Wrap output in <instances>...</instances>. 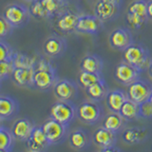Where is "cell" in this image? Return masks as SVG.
<instances>
[{"instance_id":"obj_1","label":"cell","mask_w":152,"mask_h":152,"mask_svg":"<svg viewBox=\"0 0 152 152\" xmlns=\"http://www.w3.org/2000/svg\"><path fill=\"white\" fill-rule=\"evenodd\" d=\"M122 58L126 63L133 66L140 71L147 70L151 62L148 50L144 46L133 43L123 50Z\"/></svg>"},{"instance_id":"obj_2","label":"cell","mask_w":152,"mask_h":152,"mask_svg":"<svg viewBox=\"0 0 152 152\" xmlns=\"http://www.w3.org/2000/svg\"><path fill=\"white\" fill-rule=\"evenodd\" d=\"M3 16L13 28H22L30 21L31 12L28 8L22 4H10L4 9Z\"/></svg>"},{"instance_id":"obj_3","label":"cell","mask_w":152,"mask_h":152,"mask_svg":"<svg viewBox=\"0 0 152 152\" xmlns=\"http://www.w3.org/2000/svg\"><path fill=\"white\" fill-rule=\"evenodd\" d=\"M102 115V108L97 101H86L81 103L76 107V116L79 120L86 125L96 124Z\"/></svg>"},{"instance_id":"obj_4","label":"cell","mask_w":152,"mask_h":152,"mask_svg":"<svg viewBox=\"0 0 152 152\" xmlns=\"http://www.w3.org/2000/svg\"><path fill=\"white\" fill-rule=\"evenodd\" d=\"M50 118L69 126L76 115V107L71 101L58 100L50 108Z\"/></svg>"},{"instance_id":"obj_5","label":"cell","mask_w":152,"mask_h":152,"mask_svg":"<svg viewBox=\"0 0 152 152\" xmlns=\"http://www.w3.org/2000/svg\"><path fill=\"white\" fill-rule=\"evenodd\" d=\"M50 145H57L63 142L68 135V126L64 124L50 118L41 126Z\"/></svg>"},{"instance_id":"obj_6","label":"cell","mask_w":152,"mask_h":152,"mask_svg":"<svg viewBox=\"0 0 152 152\" xmlns=\"http://www.w3.org/2000/svg\"><path fill=\"white\" fill-rule=\"evenodd\" d=\"M151 91L152 86L146 81L139 78L127 86L126 95L131 101L140 104L148 99Z\"/></svg>"},{"instance_id":"obj_7","label":"cell","mask_w":152,"mask_h":152,"mask_svg":"<svg viewBox=\"0 0 152 152\" xmlns=\"http://www.w3.org/2000/svg\"><path fill=\"white\" fill-rule=\"evenodd\" d=\"M79 14L71 10L66 9L62 12L59 15L55 17L54 28L56 31L61 33L69 34L75 31L76 25H77Z\"/></svg>"},{"instance_id":"obj_8","label":"cell","mask_w":152,"mask_h":152,"mask_svg":"<svg viewBox=\"0 0 152 152\" xmlns=\"http://www.w3.org/2000/svg\"><path fill=\"white\" fill-rule=\"evenodd\" d=\"M141 71L133 66L126 63L125 61L119 63L114 69V78L118 83L124 86H128L140 78Z\"/></svg>"},{"instance_id":"obj_9","label":"cell","mask_w":152,"mask_h":152,"mask_svg":"<svg viewBox=\"0 0 152 152\" xmlns=\"http://www.w3.org/2000/svg\"><path fill=\"white\" fill-rule=\"evenodd\" d=\"M103 28V21L96 15L83 14L79 15L75 31L87 34H97Z\"/></svg>"},{"instance_id":"obj_10","label":"cell","mask_w":152,"mask_h":152,"mask_svg":"<svg viewBox=\"0 0 152 152\" xmlns=\"http://www.w3.org/2000/svg\"><path fill=\"white\" fill-rule=\"evenodd\" d=\"M77 85L71 80H58L53 86L54 96L62 101H72L77 96Z\"/></svg>"},{"instance_id":"obj_11","label":"cell","mask_w":152,"mask_h":152,"mask_svg":"<svg viewBox=\"0 0 152 152\" xmlns=\"http://www.w3.org/2000/svg\"><path fill=\"white\" fill-rule=\"evenodd\" d=\"M26 147L31 152H41L47 149L50 145L42 126H35L31 136L25 141Z\"/></svg>"},{"instance_id":"obj_12","label":"cell","mask_w":152,"mask_h":152,"mask_svg":"<svg viewBox=\"0 0 152 152\" xmlns=\"http://www.w3.org/2000/svg\"><path fill=\"white\" fill-rule=\"evenodd\" d=\"M58 81L57 70L34 69L33 74V86L34 88L45 91L50 88H53L54 84Z\"/></svg>"},{"instance_id":"obj_13","label":"cell","mask_w":152,"mask_h":152,"mask_svg":"<svg viewBox=\"0 0 152 152\" xmlns=\"http://www.w3.org/2000/svg\"><path fill=\"white\" fill-rule=\"evenodd\" d=\"M108 41L112 49L123 51L132 44L133 38L130 31H128L127 28H118L110 33Z\"/></svg>"},{"instance_id":"obj_14","label":"cell","mask_w":152,"mask_h":152,"mask_svg":"<svg viewBox=\"0 0 152 152\" xmlns=\"http://www.w3.org/2000/svg\"><path fill=\"white\" fill-rule=\"evenodd\" d=\"M66 49L65 39L58 35H50L45 40L43 44V51L46 56L50 58H57L64 54Z\"/></svg>"},{"instance_id":"obj_15","label":"cell","mask_w":152,"mask_h":152,"mask_svg":"<svg viewBox=\"0 0 152 152\" xmlns=\"http://www.w3.org/2000/svg\"><path fill=\"white\" fill-rule=\"evenodd\" d=\"M34 66H15L11 78L21 88H34L33 86Z\"/></svg>"},{"instance_id":"obj_16","label":"cell","mask_w":152,"mask_h":152,"mask_svg":"<svg viewBox=\"0 0 152 152\" xmlns=\"http://www.w3.org/2000/svg\"><path fill=\"white\" fill-rule=\"evenodd\" d=\"M34 127V124L31 120L27 118H20L12 124L11 131L15 140L25 142L31 136Z\"/></svg>"},{"instance_id":"obj_17","label":"cell","mask_w":152,"mask_h":152,"mask_svg":"<svg viewBox=\"0 0 152 152\" xmlns=\"http://www.w3.org/2000/svg\"><path fill=\"white\" fill-rule=\"evenodd\" d=\"M119 5L104 0H98L94 6V14L104 22L115 17L119 12Z\"/></svg>"},{"instance_id":"obj_18","label":"cell","mask_w":152,"mask_h":152,"mask_svg":"<svg viewBox=\"0 0 152 152\" xmlns=\"http://www.w3.org/2000/svg\"><path fill=\"white\" fill-rule=\"evenodd\" d=\"M92 141L97 146L104 148V147L114 145L117 142L116 133L107 129L104 126L97 128L93 133Z\"/></svg>"},{"instance_id":"obj_19","label":"cell","mask_w":152,"mask_h":152,"mask_svg":"<svg viewBox=\"0 0 152 152\" xmlns=\"http://www.w3.org/2000/svg\"><path fill=\"white\" fill-rule=\"evenodd\" d=\"M127 100V95L122 89H114L108 91L106 96L107 106L111 112H119L120 108Z\"/></svg>"},{"instance_id":"obj_20","label":"cell","mask_w":152,"mask_h":152,"mask_svg":"<svg viewBox=\"0 0 152 152\" xmlns=\"http://www.w3.org/2000/svg\"><path fill=\"white\" fill-rule=\"evenodd\" d=\"M19 104L16 100L8 96H0V119H11L16 115Z\"/></svg>"},{"instance_id":"obj_21","label":"cell","mask_w":152,"mask_h":152,"mask_svg":"<svg viewBox=\"0 0 152 152\" xmlns=\"http://www.w3.org/2000/svg\"><path fill=\"white\" fill-rule=\"evenodd\" d=\"M69 145L75 150H84L89 145L90 139L89 136L85 130L78 128L69 135Z\"/></svg>"},{"instance_id":"obj_22","label":"cell","mask_w":152,"mask_h":152,"mask_svg":"<svg viewBox=\"0 0 152 152\" xmlns=\"http://www.w3.org/2000/svg\"><path fill=\"white\" fill-rule=\"evenodd\" d=\"M86 94L87 96L93 101H101L104 98H106L108 90V87L104 79H101L97 81L96 83L92 84L91 86H89L88 88L85 89Z\"/></svg>"},{"instance_id":"obj_23","label":"cell","mask_w":152,"mask_h":152,"mask_svg":"<svg viewBox=\"0 0 152 152\" xmlns=\"http://www.w3.org/2000/svg\"><path fill=\"white\" fill-rule=\"evenodd\" d=\"M79 66L81 70L101 73L103 69V60L98 55L88 54L81 59Z\"/></svg>"},{"instance_id":"obj_24","label":"cell","mask_w":152,"mask_h":152,"mask_svg":"<svg viewBox=\"0 0 152 152\" xmlns=\"http://www.w3.org/2000/svg\"><path fill=\"white\" fill-rule=\"evenodd\" d=\"M148 133L145 128L142 127H130L123 133V140L127 145H136L145 141Z\"/></svg>"},{"instance_id":"obj_25","label":"cell","mask_w":152,"mask_h":152,"mask_svg":"<svg viewBox=\"0 0 152 152\" xmlns=\"http://www.w3.org/2000/svg\"><path fill=\"white\" fill-rule=\"evenodd\" d=\"M126 120L119 112H111L104 118L102 126L114 133H117L124 127Z\"/></svg>"},{"instance_id":"obj_26","label":"cell","mask_w":152,"mask_h":152,"mask_svg":"<svg viewBox=\"0 0 152 152\" xmlns=\"http://www.w3.org/2000/svg\"><path fill=\"white\" fill-rule=\"evenodd\" d=\"M50 18H55L57 15L68 9V0H41Z\"/></svg>"},{"instance_id":"obj_27","label":"cell","mask_w":152,"mask_h":152,"mask_svg":"<svg viewBox=\"0 0 152 152\" xmlns=\"http://www.w3.org/2000/svg\"><path fill=\"white\" fill-rule=\"evenodd\" d=\"M119 113L126 121L134 120V119L139 117V104L127 98V100L124 103L120 110H119Z\"/></svg>"},{"instance_id":"obj_28","label":"cell","mask_w":152,"mask_h":152,"mask_svg":"<svg viewBox=\"0 0 152 152\" xmlns=\"http://www.w3.org/2000/svg\"><path fill=\"white\" fill-rule=\"evenodd\" d=\"M101 79H104L102 72L96 73V72H89V71L81 70L77 77V83H78V86H80L82 88L86 89L87 88H88L89 86L96 83L97 81Z\"/></svg>"},{"instance_id":"obj_29","label":"cell","mask_w":152,"mask_h":152,"mask_svg":"<svg viewBox=\"0 0 152 152\" xmlns=\"http://www.w3.org/2000/svg\"><path fill=\"white\" fill-rule=\"evenodd\" d=\"M14 137L11 129L2 126L0 128V152L12 151L14 145Z\"/></svg>"},{"instance_id":"obj_30","label":"cell","mask_w":152,"mask_h":152,"mask_svg":"<svg viewBox=\"0 0 152 152\" xmlns=\"http://www.w3.org/2000/svg\"><path fill=\"white\" fill-rule=\"evenodd\" d=\"M28 10H30L31 15L33 18L38 19V20L50 19L49 14H48L41 0H33V1H31L30 7H28Z\"/></svg>"},{"instance_id":"obj_31","label":"cell","mask_w":152,"mask_h":152,"mask_svg":"<svg viewBox=\"0 0 152 152\" xmlns=\"http://www.w3.org/2000/svg\"><path fill=\"white\" fill-rule=\"evenodd\" d=\"M36 58L27 54L20 53V52L14 51L12 56V61L14 66H34Z\"/></svg>"},{"instance_id":"obj_32","label":"cell","mask_w":152,"mask_h":152,"mask_svg":"<svg viewBox=\"0 0 152 152\" xmlns=\"http://www.w3.org/2000/svg\"><path fill=\"white\" fill-rule=\"evenodd\" d=\"M147 0H133L128 5L127 12L129 13L138 14L142 16H147Z\"/></svg>"},{"instance_id":"obj_33","label":"cell","mask_w":152,"mask_h":152,"mask_svg":"<svg viewBox=\"0 0 152 152\" xmlns=\"http://www.w3.org/2000/svg\"><path fill=\"white\" fill-rule=\"evenodd\" d=\"M147 16H142L134 13L126 12V22L133 30H139V28L144 27V25L147 21Z\"/></svg>"},{"instance_id":"obj_34","label":"cell","mask_w":152,"mask_h":152,"mask_svg":"<svg viewBox=\"0 0 152 152\" xmlns=\"http://www.w3.org/2000/svg\"><path fill=\"white\" fill-rule=\"evenodd\" d=\"M14 64L12 60L0 61V82L8 77H11L14 69Z\"/></svg>"},{"instance_id":"obj_35","label":"cell","mask_w":152,"mask_h":152,"mask_svg":"<svg viewBox=\"0 0 152 152\" xmlns=\"http://www.w3.org/2000/svg\"><path fill=\"white\" fill-rule=\"evenodd\" d=\"M139 117L144 119L152 118V102L149 99L139 104Z\"/></svg>"},{"instance_id":"obj_36","label":"cell","mask_w":152,"mask_h":152,"mask_svg":"<svg viewBox=\"0 0 152 152\" xmlns=\"http://www.w3.org/2000/svg\"><path fill=\"white\" fill-rule=\"evenodd\" d=\"M14 50L10 47L9 44L0 40V61L12 60Z\"/></svg>"},{"instance_id":"obj_37","label":"cell","mask_w":152,"mask_h":152,"mask_svg":"<svg viewBox=\"0 0 152 152\" xmlns=\"http://www.w3.org/2000/svg\"><path fill=\"white\" fill-rule=\"evenodd\" d=\"M13 28L10 25V23L4 18V16H0V39L9 36Z\"/></svg>"},{"instance_id":"obj_38","label":"cell","mask_w":152,"mask_h":152,"mask_svg":"<svg viewBox=\"0 0 152 152\" xmlns=\"http://www.w3.org/2000/svg\"><path fill=\"white\" fill-rule=\"evenodd\" d=\"M101 150L103 152H120L121 149L118 148V147L114 145H110V146H107V147H104V148H101Z\"/></svg>"},{"instance_id":"obj_39","label":"cell","mask_w":152,"mask_h":152,"mask_svg":"<svg viewBox=\"0 0 152 152\" xmlns=\"http://www.w3.org/2000/svg\"><path fill=\"white\" fill-rule=\"evenodd\" d=\"M147 17L152 20V0H147Z\"/></svg>"},{"instance_id":"obj_40","label":"cell","mask_w":152,"mask_h":152,"mask_svg":"<svg viewBox=\"0 0 152 152\" xmlns=\"http://www.w3.org/2000/svg\"><path fill=\"white\" fill-rule=\"evenodd\" d=\"M147 73H148V75L152 78V60H151V62H150V64H149V66H148V68H147Z\"/></svg>"},{"instance_id":"obj_41","label":"cell","mask_w":152,"mask_h":152,"mask_svg":"<svg viewBox=\"0 0 152 152\" xmlns=\"http://www.w3.org/2000/svg\"><path fill=\"white\" fill-rule=\"evenodd\" d=\"M104 1L111 2V3L116 4V5H119V6H121V3H122V0H104Z\"/></svg>"},{"instance_id":"obj_42","label":"cell","mask_w":152,"mask_h":152,"mask_svg":"<svg viewBox=\"0 0 152 152\" xmlns=\"http://www.w3.org/2000/svg\"><path fill=\"white\" fill-rule=\"evenodd\" d=\"M148 99L150 100V101L152 102V91H151V93H150V95H149V97H148Z\"/></svg>"},{"instance_id":"obj_43","label":"cell","mask_w":152,"mask_h":152,"mask_svg":"<svg viewBox=\"0 0 152 152\" xmlns=\"http://www.w3.org/2000/svg\"><path fill=\"white\" fill-rule=\"evenodd\" d=\"M24 1H27V2H31V1H33V0H24Z\"/></svg>"},{"instance_id":"obj_44","label":"cell","mask_w":152,"mask_h":152,"mask_svg":"<svg viewBox=\"0 0 152 152\" xmlns=\"http://www.w3.org/2000/svg\"><path fill=\"white\" fill-rule=\"evenodd\" d=\"M2 127V125H1V119H0V128Z\"/></svg>"}]
</instances>
